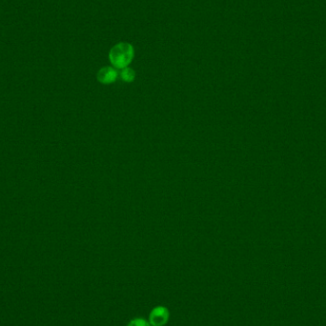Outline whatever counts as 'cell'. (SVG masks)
I'll return each mask as SVG.
<instances>
[{"label":"cell","mask_w":326,"mask_h":326,"mask_svg":"<svg viewBox=\"0 0 326 326\" xmlns=\"http://www.w3.org/2000/svg\"><path fill=\"white\" fill-rule=\"evenodd\" d=\"M135 55V50L132 44L128 42H120L116 44L109 52V59L115 68L124 69L129 66Z\"/></svg>","instance_id":"1"},{"label":"cell","mask_w":326,"mask_h":326,"mask_svg":"<svg viewBox=\"0 0 326 326\" xmlns=\"http://www.w3.org/2000/svg\"><path fill=\"white\" fill-rule=\"evenodd\" d=\"M169 319V311L165 307L159 306L154 308L149 318L150 326H163Z\"/></svg>","instance_id":"2"},{"label":"cell","mask_w":326,"mask_h":326,"mask_svg":"<svg viewBox=\"0 0 326 326\" xmlns=\"http://www.w3.org/2000/svg\"><path fill=\"white\" fill-rule=\"evenodd\" d=\"M119 76L118 71L114 67L106 66L100 69L98 73V80L102 84L114 83Z\"/></svg>","instance_id":"3"},{"label":"cell","mask_w":326,"mask_h":326,"mask_svg":"<svg viewBox=\"0 0 326 326\" xmlns=\"http://www.w3.org/2000/svg\"><path fill=\"white\" fill-rule=\"evenodd\" d=\"M120 77L125 82H132L136 78V72L133 69L129 68V67L121 69Z\"/></svg>","instance_id":"4"},{"label":"cell","mask_w":326,"mask_h":326,"mask_svg":"<svg viewBox=\"0 0 326 326\" xmlns=\"http://www.w3.org/2000/svg\"><path fill=\"white\" fill-rule=\"evenodd\" d=\"M128 326H150V324H148L145 320L143 319H136L133 320Z\"/></svg>","instance_id":"5"}]
</instances>
